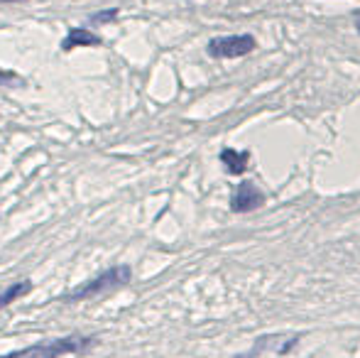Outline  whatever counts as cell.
Returning a JSON list of instances; mask_svg holds the SVG:
<instances>
[{
	"label": "cell",
	"instance_id": "1",
	"mask_svg": "<svg viewBox=\"0 0 360 358\" xmlns=\"http://www.w3.org/2000/svg\"><path fill=\"white\" fill-rule=\"evenodd\" d=\"M94 336H64V339H52V341H42V344L27 346L22 351H13V354H5L0 358H62L67 354H79L86 351L94 344Z\"/></svg>",
	"mask_w": 360,
	"mask_h": 358
},
{
	"label": "cell",
	"instance_id": "2",
	"mask_svg": "<svg viewBox=\"0 0 360 358\" xmlns=\"http://www.w3.org/2000/svg\"><path fill=\"white\" fill-rule=\"evenodd\" d=\"M130 280H133L130 265H115V268H108L105 272H101V275H96L94 280L76 287V290L69 292L64 300L67 302L91 300V297H96V295H103V292H113V290H118V287H125Z\"/></svg>",
	"mask_w": 360,
	"mask_h": 358
},
{
	"label": "cell",
	"instance_id": "3",
	"mask_svg": "<svg viewBox=\"0 0 360 358\" xmlns=\"http://www.w3.org/2000/svg\"><path fill=\"white\" fill-rule=\"evenodd\" d=\"M257 47L252 34H226V37H214L206 44V52L214 59H240L250 54Z\"/></svg>",
	"mask_w": 360,
	"mask_h": 358
},
{
	"label": "cell",
	"instance_id": "4",
	"mask_svg": "<svg viewBox=\"0 0 360 358\" xmlns=\"http://www.w3.org/2000/svg\"><path fill=\"white\" fill-rule=\"evenodd\" d=\"M262 204H265V194L252 181H240L231 196V209L236 214H250V211L260 209Z\"/></svg>",
	"mask_w": 360,
	"mask_h": 358
},
{
	"label": "cell",
	"instance_id": "5",
	"mask_svg": "<svg viewBox=\"0 0 360 358\" xmlns=\"http://www.w3.org/2000/svg\"><path fill=\"white\" fill-rule=\"evenodd\" d=\"M98 44H101V37H96L94 32L74 27V30H69L67 39L62 42V49L64 52H72V49H76V47H98Z\"/></svg>",
	"mask_w": 360,
	"mask_h": 358
},
{
	"label": "cell",
	"instance_id": "6",
	"mask_svg": "<svg viewBox=\"0 0 360 358\" xmlns=\"http://www.w3.org/2000/svg\"><path fill=\"white\" fill-rule=\"evenodd\" d=\"M221 162L226 165L231 174H243L248 170V165H250V153H248V150L238 153V150H233V148H226V150H221Z\"/></svg>",
	"mask_w": 360,
	"mask_h": 358
},
{
	"label": "cell",
	"instance_id": "7",
	"mask_svg": "<svg viewBox=\"0 0 360 358\" xmlns=\"http://www.w3.org/2000/svg\"><path fill=\"white\" fill-rule=\"evenodd\" d=\"M30 290H32V282H30V280L15 282V285H10V287H5V290H0V309H5V307L13 305L15 300L25 297Z\"/></svg>",
	"mask_w": 360,
	"mask_h": 358
},
{
	"label": "cell",
	"instance_id": "8",
	"mask_svg": "<svg viewBox=\"0 0 360 358\" xmlns=\"http://www.w3.org/2000/svg\"><path fill=\"white\" fill-rule=\"evenodd\" d=\"M115 18H118V10L110 8V10H103V13H94V15H91V23H94V25H105V23H110V20H115Z\"/></svg>",
	"mask_w": 360,
	"mask_h": 358
},
{
	"label": "cell",
	"instance_id": "9",
	"mask_svg": "<svg viewBox=\"0 0 360 358\" xmlns=\"http://www.w3.org/2000/svg\"><path fill=\"white\" fill-rule=\"evenodd\" d=\"M18 79V74L15 72H5V69H0V84H10Z\"/></svg>",
	"mask_w": 360,
	"mask_h": 358
},
{
	"label": "cell",
	"instance_id": "10",
	"mask_svg": "<svg viewBox=\"0 0 360 358\" xmlns=\"http://www.w3.org/2000/svg\"><path fill=\"white\" fill-rule=\"evenodd\" d=\"M356 30H358V34H360V13H356Z\"/></svg>",
	"mask_w": 360,
	"mask_h": 358
},
{
	"label": "cell",
	"instance_id": "11",
	"mask_svg": "<svg viewBox=\"0 0 360 358\" xmlns=\"http://www.w3.org/2000/svg\"><path fill=\"white\" fill-rule=\"evenodd\" d=\"M0 3H20V0H0Z\"/></svg>",
	"mask_w": 360,
	"mask_h": 358
}]
</instances>
